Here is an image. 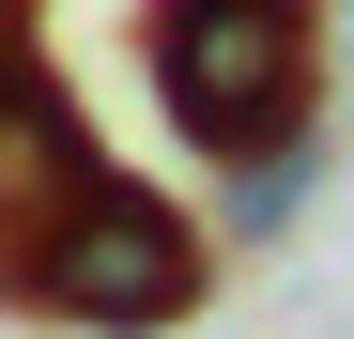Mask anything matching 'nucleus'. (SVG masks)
<instances>
[{
  "label": "nucleus",
  "mask_w": 354,
  "mask_h": 339,
  "mask_svg": "<svg viewBox=\"0 0 354 339\" xmlns=\"http://www.w3.org/2000/svg\"><path fill=\"white\" fill-rule=\"evenodd\" d=\"M0 293H31L46 324H93V339H154V324L201 309V232L139 185V170H93L46 232L0 247Z\"/></svg>",
  "instance_id": "1"
},
{
  "label": "nucleus",
  "mask_w": 354,
  "mask_h": 339,
  "mask_svg": "<svg viewBox=\"0 0 354 339\" xmlns=\"http://www.w3.org/2000/svg\"><path fill=\"white\" fill-rule=\"evenodd\" d=\"M308 0H154V108L216 170L308 154Z\"/></svg>",
  "instance_id": "2"
},
{
  "label": "nucleus",
  "mask_w": 354,
  "mask_h": 339,
  "mask_svg": "<svg viewBox=\"0 0 354 339\" xmlns=\"http://www.w3.org/2000/svg\"><path fill=\"white\" fill-rule=\"evenodd\" d=\"M93 170H108V154H93V124L62 108V77H46L31 46H0V247H16V232H46V216H62Z\"/></svg>",
  "instance_id": "3"
},
{
  "label": "nucleus",
  "mask_w": 354,
  "mask_h": 339,
  "mask_svg": "<svg viewBox=\"0 0 354 339\" xmlns=\"http://www.w3.org/2000/svg\"><path fill=\"white\" fill-rule=\"evenodd\" d=\"M308 185H324V139H308V154H262V170H231V232H277Z\"/></svg>",
  "instance_id": "4"
},
{
  "label": "nucleus",
  "mask_w": 354,
  "mask_h": 339,
  "mask_svg": "<svg viewBox=\"0 0 354 339\" xmlns=\"http://www.w3.org/2000/svg\"><path fill=\"white\" fill-rule=\"evenodd\" d=\"M0 46H31V0H0Z\"/></svg>",
  "instance_id": "5"
}]
</instances>
